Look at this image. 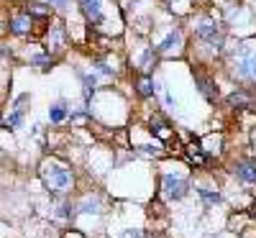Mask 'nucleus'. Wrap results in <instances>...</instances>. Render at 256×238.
<instances>
[{
    "instance_id": "obj_1",
    "label": "nucleus",
    "mask_w": 256,
    "mask_h": 238,
    "mask_svg": "<svg viewBox=\"0 0 256 238\" xmlns=\"http://www.w3.org/2000/svg\"><path fill=\"white\" fill-rule=\"evenodd\" d=\"M38 177L44 182V187L56 194V198H67V194L74 190V172L70 164H64L59 159H44L38 166Z\"/></svg>"
},
{
    "instance_id": "obj_2",
    "label": "nucleus",
    "mask_w": 256,
    "mask_h": 238,
    "mask_svg": "<svg viewBox=\"0 0 256 238\" xmlns=\"http://www.w3.org/2000/svg\"><path fill=\"white\" fill-rule=\"evenodd\" d=\"M192 31H195V41H198L202 49H208L212 56L223 52L226 34H223V26L218 24L216 18H210V16L198 18V20H195V26H192Z\"/></svg>"
},
{
    "instance_id": "obj_3",
    "label": "nucleus",
    "mask_w": 256,
    "mask_h": 238,
    "mask_svg": "<svg viewBox=\"0 0 256 238\" xmlns=\"http://www.w3.org/2000/svg\"><path fill=\"white\" fill-rule=\"evenodd\" d=\"M230 74L256 88V44H241L230 54Z\"/></svg>"
},
{
    "instance_id": "obj_4",
    "label": "nucleus",
    "mask_w": 256,
    "mask_h": 238,
    "mask_svg": "<svg viewBox=\"0 0 256 238\" xmlns=\"http://www.w3.org/2000/svg\"><path fill=\"white\" fill-rule=\"evenodd\" d=\"M192 192V180L177 172H164L159 177V194L166 202H180Z\"/></svg>"
},
{
    "instance_id": "obj_5",
    "label": "nucleus",
    "mask_w": 256,
    "mask_h": 238,
    "mask_svg": "<svg viewBox=\"0 0 256 238\" xmlns=\"http://www.w3.org/2000/svg\"><path fill=\"white\" fill-rule=\"evenodd\" d=\"M67 44H70L67 26H64L59 18H54L52 26L46 28V54L49 56H56V54H62L64 49H67Z\"/></svg>"
},
{
    "instance_id": "obj_6",
    "label": "nucleus",
    "mask_w": 256,
    "mask_h": 238,
    "mask_svg": "<svg viewBox=\"0 0 256 238\" xmlns=\"http://www.w3.org/2000/svg\"><path fill=\"white\" fill-rule=\"evenodd\" d=\"M233 177L244 184H256V156H238L230 164Z\"/></svg>"
},
{
    "instance_id": "obj_7",
    "label": "nucleus",
    "mask_w": 256,
    "mask_h": 238,
    "mask_svg": "<svg viewBox=\"0 0 256 238\" xmlns=\"http://www.w3.org/2000/svg\"><path fill=\"white\" fill-rule=\"evenodd\" d=\"M77 215H102L105 212V198L100 192H84L74 202Z\"/></svg>"
},
{
    "instance_id": "obj_8",
    "label": "nucleus",
    "mask_w": 256,
    "mask_h": 238,
    "mask_svg": "<svg viewBox=\"0 0 256 238\" xmlns=\"http://www.w3.org/2000/svg\"><path fill=\"white\" fill-rule=\"evenodd\" d=\"M192 77H195V88H198V92H200L210 105H216V102H218V98H220L216 80H212L208 72H202V70H195V72H192Z\"/></svg>"
},
{
    "instance_id": "obj_9",
    "label": "nucleus",
    "mask_w": 256,
    "mask_h": 238,
    "mask_svg": "<svg viewBox=\"0 0 256 238\" xmlns=\"http://www.w3.org/2000/svg\"><path fill=\"white\" fill-rule=\"evenodd\" d=\"M254 102H256V95H254V90H248V88H236L228 98H226V105L228 108H233V110H251L254 108Z\"/></svg>"
},
{
    "instance_id": "obj_10",
    "label": "nucleus",
    "mask_w": 256,
    "mask_h": 238,
    "mask_svg": "<svg viewBox=\"0 0 256 238\" xmlns=\"http://www.w3.org/2000/svg\"><path fill=\"white\" fill-rule=\"evenodd\" d=\"M182 46H184L182 28L174 26V28L169 31V34L159 41V44H156V52H159V54H177V52H182Z\"/></svg>"
},
{
    "instance_id": "obj_11",
    "label": "nucleus",
    "mask_w": 256,
    "mask_h": 238,
    "mask_svg": "<svg viewBox=\"0 0 256 238\" xmlns=\"http://www.w3.org/2000/svg\"><path fill=\"white\" fill-rule=\"evenodd\" d=\"M184 159H187V164H190V166H195V169H205V166L212 162V156L202 148V144H200V141L190 144V146L184 148Z\"/></svg>"
},
{
    "instance_id": "obj_12",
    "label": "nucleus",
    "mask_w": 256,
    "mask_h": 238,
    "mask_svg": "<svg viewBox=\"0 0 256 238\" xmlns=\"http://www.w3.org/2000/svg\"><path fill=\"white\" fill-rule=\"evenodd\" d=\"M134 90H136L138 98L148 100L154 92H159V82H156L152 74H136V77H134Z\"/></svg>"
},
{
    "instance_id": "obj_13",
    "label": "nucleus",
    "mask_w": 256,
    "mask_h": 238,
    "mask_svg": "<svg viewBox=\"0 0 256 238\" xmlns=\"http://www.w3.org/2000/svg\"><path fill=\"white\" fill-rule=\"evenodd\" d=\"M195 190V194L200 198V202H202V208L205 210H210V208H216V205H220L223 202V194H220V190L218 187H205V184H198V187H192Z\"/></svg>"
},
{
    "instance_id": "obj_14",
    "label": "nucleus",
    "mask_w": 256,
    "mask_h": 238,
    "mask_svg": "<svg viewBox=\"0 0 256 238\" xmlns=\"http://www.w3.org/2000/svg\"><path fill=\"white\" fill-rule=\"evenodd\" d=\"M148 134L162 138V141H169L174 136V128L169 126V120L164 116H154V118H148Z\"/></svg>"
},
{
    "instance_id": "obj_15",
    "label": "nucleus",
    "mask_w": 256,
    "mask_h": 238,
    "mask_svg": "<svg viewBox=\"0 0 256 238\" xmlns=\"http://www.w3.org/2000/svg\"><path fill=\"white\" fill-rule=\"evenodd\" d=\"M8 28H10V34H16V36H26V34H31V28H34V18H31L28 13H18V16H13V18L8 20Z\"/></svg>"
},
{
    "instance_id": "obj_16",
    "label": "nucleus",
    "mask_w": 256,
    "mask_h": 238,
    "mask_svg": "<svg viewBox=\"0 0 256 238\" xmlns=\"http://www.w3.org/2000/svg\"><path fill=\"white\" fill-rule=\"evenodd\" d=\"M156 56H159L156 46H144V52L138 56V74H152L156 67Z\"/></svg>"
},
{
    "instance_id": "obj_17",
    "label": "nucleus",
    "mask_w": 256,
    "mask_h": 238,
    "mask_svg": "<svg viewBox=\"0 0 256 238\" xmlns=\"http://www.w3.org/2000/svg\"><path fill=\"white\" fill-rule=\"evenodd\" d=\"M82 13L84 18L90 20V24H102V0H82Z\"/></svg>"
},
{
    "instance_id": "obj_18",
    "label": "nucleus",
    "mask_w": 256,
    "mask_h": 238,
    "mask_svg": "<svg viewBox=\"0 0 256 238\" xmlns=\"http://www.w3.org/2000/svg\"><path fill=\"white\" fill-rule=\"evenodd\" d=\"M74 212H77V208H74V202H72L70 198H64V200L56 205V218L70 220V218H74Z\"/></svg>"
},
{
    "instance_id": "obj_19",
    "label": "nucleus",
    "mask_w": 256,
    "mask_h": 238,
    "mask_svg": "<svg viewBox=\"0 0 256 238\" xmlns=\"http://www.w3.org/2000/svg\"><path fill=\"white\" fill-rule=\"evenodd\" d=\"M67 116H70V110H67V105H64V102H54L49 108V120L52 123H62Z\"/></svg>"
},
{
    "instance_id": "obj_20",
    "label": "nucleus",
    "mask_w": 256,
    "mask_h": 238,
    "mask_svg": "<svg viewBox=\"0 0 256 238\" xmlns=\"http://www.w3.org/2000/svg\"><path fill=\"white\" fill-rule=\"evenodd\" d=\"M26 13H28L31 18H44V20H46V18H49V13H52V6H46L44 0H41V3H34Z\"/></svg>"
},
{
    "instance_id": "obj_21",
    "label": "nucleus",
    "mask_w": 256,
    "mask_h": 238,
    "mask_svg": "<svg viewBox=\"0 0 256 238\" xmlns=\"http://www.w3.org/2000/svg\"><path fill=\"white\" fill-rule=\"evenodd\" d=\"M118 238H154V233L146 228H126L118 233Z\"/></svg>"
},
{
    "instance_id": "obj_22",
    "label": "nucleus",
    "mask_w": 256,
    "mask_h": 238,
    "mask_svg": "<svg viewBox=\"0 0 256 238\" xmlns=\"http://www.w3.org/2000/svg\"><path fill=\"white\" fill-rule=\"evenodd\" d=\"M31 64H34V67H38V70H49L52 64H54V56H49V54H34L31 56Z\"/></svg>"
},
{
    "instance_id": "obj_23",
    "label": "nucleus",
    "mask_w": 256,
    "mask_h": 238,
    "mask_svg": "<svg viewBox=\"0 0 256 238\" xmlns=\"http://www.w3.org/2000/svg\"><path fill=\"white\" fill-rule=\"evenodd\" d=\"M20 120H24V110H13V113L6 118V128H18Z\"/></svg>"
},
{
    "instance_id": "obj_24",
    "label": "nucleus",
    "mask_w": 256,
    "mask_h": 238,
    "mask_svg": "<svg viewBox=\"0 0 256 238\" xmlns=\"http://www.w3.org/2000/svg\"><path fill=\"white\" fill-rule=\"evenodd\" d=\"M62 238H88V233L80 230V228H70V230H64Z\"/></svg>"
},
{
    "instance_id": "obj_25",
    "label": "nucleus",
    "mask_w": 256,
    "mask_h": 238,
    "mask_svg": "<svg viewBox=\"0 0 256 238\" xmlns=\"http://www.w3.org/2000/svg\"><path fill=\"white\" fill-rule=\"evenodd\" d=\"M246 215H248V220L256 223V200H251V205L246 208Z\"/></svg>"
},
{
    "instance_id": "obj_26",
    "label": "nucleus",
    "mask_w": 256,
    "mask_h": 238,
    "mask_svg": "<svg viewBox=\"0 0 256 238\" xmlns=\"http://www.w3.org/2000/svg\"><path fill=\"white\" fill-rule=\"evenodd\" d=\"M44 3H46V6H56V8H64V6L70 3V0H44Z\"/></svg>"
},
{
    "instance_id": "obj_27",
    "label": "nucleus",
    "mask_w": 256,
    "mask_h": 238,
    "mask_svg": "<svg viewBox=\"0 0 256 238\" xmlns=\"http://www.w3.org/2000/svg\"><path fill=\"white\" fill-rule=\"evenodd\" d=\"M162 90H164V88H162ZM164 102H166L169 108H174V98H172V92H166V90H164Z\"/></svg>"
},
{
    "instance_id": "obj_28",
    "label": "nucleus",
    "mask_w": 256,
    "mask_h": 238,
    "mask_svg": "<svg viewBox=\"0 0 256 238\" xmlns=\"http://www.w3.org/2000/svg\"><path fill=\"white\" fill-rule=\"evenodd\" d=\"M177 3V0H166V6H174ZM192 3H195V0H192Z\"/></svg>"
},
{
    "instance_id": "obj_29",
    "label": "nucleus",
    "mask_w": 256,
    "mask_h": 238,
    "mask_svg": "<svg viewBox=\"0 0 256 238\" xmlns=\"http://www.w3.org/2000/svg\"><path fill=\"white\" fill-rule=\"evenodd\" d=\"M0 128H6V120L3 118H0Z\"/></svg>"
},
{
    "instance_id": "obj_30",
    "label": "nucleus",
    "mask_w": 256,
    "mask_h": 238,
    "mask_svg": "<svg viewBox=\"0 0 256 238\" xmlns=\"http://www.w3.org/2000/svg\"><path fill=\"white\" fill-rule=\"evenodd\" d=\"M233 238H244V236H233Z\"/></svg>"
},
{
    "instance_id": "obj_31",
    "label": "nucleus",
    "mask_w": 256,
    "mask_h": 238,
    "mask_svg": "<svg viewBox=\"0 0 256 238\" xmlns=\"http://www.w3.org/2000/svg\"><path fill=\"white\" fill-rule=\"evenodd\" d=\"M0 31H3V28H0Z\"/></svg>"
}]
</instances>
